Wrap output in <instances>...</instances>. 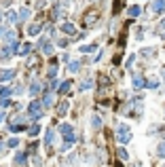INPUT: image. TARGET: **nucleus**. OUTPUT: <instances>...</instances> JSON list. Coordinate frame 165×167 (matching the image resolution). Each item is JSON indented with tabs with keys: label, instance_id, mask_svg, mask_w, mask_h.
Returning a JSON list of instances; mask_svg holds the SVG:
<instances>
[{
	"label": "nucleus",
	"instance_id": "obj_1",
	"mask_svg": "<svg viewBox=\"0 0 165 167\" xmlns=\"http://www.w3.org/2000/svg\"><path fill=\"white\" fill-rule=\"evenodd\" d=\"M117 140L121 144H129L131 142V129L125 125V123H121L117 127Z\"/></svg>",
	"mask_w": 165,
	"mask_h": 167
},
{
	"label": "nucleus",
	"instance_id": "obj_2",
	"mask_svg": "<svg viewBox=\"0 0 165 167\" xmlns=\"http://www.w3.org/2000/svg\"><path fill=\"white\" fill-rule=\"evenodd\" d=\"M42 102H32L30 106H28V114H30V119L32 121H38L40 116H42Z\"/></svg>",
	"mask_w": 165,
	"mask_h": 167
},
{
	"label": "nucleus",
	"instance_id": "obj_3",
	"mask_svg": "<svg viewBox=\"0 0 165 167\" xmlns=\"http://www.w3.org/2000/svg\"><path fill=\"white\" fill-rule=\"evenodd\" d=\"M38 49H40L45 55H51V53H53V45H51L49 38H40V40H38Z\"/></svg>",
	"mask_w": 165,
	"mask_h": 167
},
{
	"label": "nucleus",
	"instance_id": "obj_4",
	"mask_svg": "<svg viewBox=\"0 0 165 167\" xmlns=\"http://www.w3.org/2000/svg\"><path fill=\"white\" fill-rule=\"evenodd\" d=\"M15 163L21 165V167H25L28 165V152H25V150H19V152L15 155Z\"/></svg>",
	"mask_w": 165,
	"mask_h": 167
},
{
	"label": "nucleus",
	"instance_id": "obj_5",
	"mask_svg": "<svg viewBox=\"0 0 165 167\" xmlns=\"http://www.w3.org/2000/svg\"><path fill=\"white\" fill-rule=\"evenodd\" d=\"M13 51H17V45H7V47L0 51V59H9Z\"/></svg>",
	"mask_w": 165,
	"mask_h": 167
},
{
	"label": "nucleus",
	"instance_id": "obj_6",
	"mask_svg": "<svg viewBox=\"0 0 165 167\" xmlns=\"http://www.w3.org/2000/svg\"><path fill=\"white\" fill-rule=\"evenodd\" d=\"M146 87V81L142 74H133V89H144Z\"/></svg>",
	"mask_w": 165,
	"mask_h": 167
},
{
	"label": "nucleus",
	"instance_id": "obj_7",
	"mask_svg": "<svg viewBox=\"0 0 165 167\" xmlns=\"http://www.w3.org/2000/svg\"><path fill=\"white\" fill-rule=\"evenodd\" d=\"M40 87H42V85H40V81H32V85H30V95H38V93H40V91H42V89H40Z\"/></svg>",
	"mask_w": 165,
	"mask_h": 167
},
{
	"label": "nucleus",
	"instance_id": "obj_8",
	"mask_svg": "<svg viewBox=\"0 0 165 167\" xmlns=\"http://www.w3.org/2000/svg\"><path fill=\"white\" fill-rule=\"evenodd\" d=\"M15 38H17V34H15L13 30H7V32H4V40H7V45H17Z\"/></svg>",
	"mask_w": 165,
	"mask_h": 167
},
{
	"label": "nucleus",
	"instance_id": "obj_9",
	"mask_svg": "<svg viewBox=\"0 0 165 167\" xmlns=\"http://www.w3.org/2000/svg\"><path fill=\"white\" fill-rule=\"evenodd\" d=\"M32 45H30V42H25V45H21V47H17V55H21V57H25V55H28V53H30V51H32Z\"/></svg>",
	"mask_w": 165,
	"mask_h": 167
},
{
	"label": "nucleus",
	"instance_id": "obj_10",
	"mask_svg": "<svg viewBox=\"0 0 165 167\" xmlns=\"http://www.w3.org/2000/svg\"><path fill=\"white\" fill-rule=\"evenodd\" d=\"M68 99H64V102H59V106H57V116H64L66 112H68Z\"/></svg>",
	"mask_w": 165,
	"mask_h": 167
},
{
	"label": "nucleus",
	"instance_id": "obj_11",
	"mask_svg": "<svg viewBox=\"0 0 165 167\" xmlns=\"http://www.w3.org/2000/svg\"><path fill=\"white\" fill-rule=\"evenodd\" d=\"M11 78H15V70H2L0 72V81L4 83V81H11Z\"/></svg>",
	"mask_w": 165,
	"mask_h": 167
},
{
	"label": "nucleus",
	"instance_id": "obj_12",
	"mask_svg": "<svg viewBox=\"0 0 165 167\" xmlns=\"http://www.w3.org/2000/svg\"><path fill=\"white\" fill-rule=\"evenodd\" d=\"M153 11L154 13H163L165 11V0H154L153 2Z\"/></svg>",
	"mask_w": 165,
	"mask_h": 167
},
{
	"label": "nucleus",
	"instance_id": "obj_13",
	"mask_svg": "<svg viewBox=\"0 0 165 167\" xmlns=\"http://www.w3.org/2000/svg\"><path fill=\"white\" fill-rule=\"evenodd\" d=\"M42 104H45V106H51V104H53V89H49L47 93H45V97H42Z\"/></svg>",
	"mask_w": 165,
	"mask_h": 167
},
{
	"label": "nucleus",
	"instance_id": "obj_14",
	"mask_svg": "<svg viewBox=\"0 0 165 167\" xmlns=\"http://www.w3.org/2000/svg\"><path fill=\"white\" fill-rule=\"evenodd\" d=\"M17 17H19V13H13V11H9L7 15H4L7 24H15V21H17Z\"/></svg>",
	"mask_w": 165,
	"mask_h": 167
},
{
	"label": "nucleus",
	"instance_id": "obj_15",
	"mask_svg": "<svg viewBox=\"0 0 165 167\" xmlns=\"http://www.w3.org/2000/svg\"><path fill=\"white\" fill-rule=\"evenodd\" d=\"M95 19H97V13H89V15H85V24H87V25H93L95 24Z\"/></svg>",
	"mask_w": 165,
	"mask_h": 167
},
{
	"label": "nucleus",
	"instance_id": "obj_16",
	"mask_svg": "<svg viewBox=\"0 0 165 167\" xmlns=\"http://www.w3.org/2000/svg\"><path fill=\"white\" fill-rule=\"evenodd\" d=\"M61 30H64L66 34H76V28H74L72 24H68V21H66V24H61Z\"/></svg>",
	"mask_w": 165,
	"mask_h": 167
},
{
	"label": "nucleus",
	"instance_id": "obj_17",
	"mask_svg": "<svg viewBox=\"0 0 165 167\" xmlns=\"http://www.w3.org/2000/svg\"><path fill=\"white\" fill-rule=\"evenodd\" d=\"M40 30H42V25H40V24H38V25H36V24H32L30 28H28V34H30V36H36L38 32H40Z\"/></svg>",
	"mask_w": 165,
	"mask_h": 167
},
{
	"label": "nucleus",
	"instance_id": "obj_18",
	"mask_svg": "<svg viewBox=\"0 0 165 167\" xmlns=\"http://www.w3.org/2000/svg\"><path fill=\"white\" fill-rule=\"evenodd\" d=\"M70 87H72L70 81H64V83L59 85V89H57V91H59V93H68V91H70Z\"/></svg>",
	"mask_w": 165,
	"mask_h": 167
},
{
	"label": "nucleus",
	"instance_id": "obj_19",
	"mask_svg": "<svg viewBox=\"0 0 165 167\" xmlns=\"http://www.w3.org/2000/svg\"><path fill=\"white\" fill-rule=\"evenodd\" d=\"M53 138H55V131H53V129H47V135H45V144H47V146H51V144H53Z\"/></svg>",
	"mask_w": 165,
	"mask_h": 167
},
{
	"label": "nucleus",
	"instance_id": "obj_20",
	"mask_svg": "<svg viewBox=\"0 0 165 167\" xmlns=\"http://www.w3.org/2000/svg\"><path fill=\"white\" fill-rule=\"evenodd\" d=\"M11 93H15L11 87H0V97H2V99H4V97H9Z\"/></svg>",
	"mask_w": 165,
	"mask_h": 167
},
{
	"label": "nucleus",
	"instance_id": "obj_21",
	"mask_svg": "<svg viewBox=\"0 0 165 167\" xmlns=\"http://www.w3.org/2000/svg\"><path fill=\"white\" fill-rule=\"evenodd\" d=\"M91 87H93V81H91V78H85L81 83V91H87V89H91Z\"/></svg>",
	"mask_w": 165,
	"mask_h": 167
},
{
	"label": "nucleus",
	"instance_id": "obj_22",
	"mask_svg": "<svg viewBox=\"0 0 165 167\" xmlns=\"http://www.w3.org/2000/svg\"><path fill=\"white\" fill-rule=\"evenodd\" d=\"M91 127H93V129H100V127H102V121H100V116H97V114H93V116H91Z\"/></svg>",
	"mask_w": 165,
	"mask_h": 167
},
{
	"label": "nucleus",
	"instance_id": "obj_23",
	"mask_svg": "<svg viewBox=\"0 0 165 167\" xmlns=\"http://www.w3.org/2000/svg\"><path fill=\"white\" fill-rule=\"evenodd\" d=\"M140 13H142L140 4H133V7H129V15H131V17H138Z\"/></svg>",
	"mask_w": 165,
	"mask_h": 167
},
{
	"label": "nucleus",
	"instance_id": "obj_24",
	"mask_svg": "<svg viewBox=\"0 0 165 167\" xmlns=\"http://www.w3.org/2000/svg\"><path fill=\"white\" fill-rule=\"evenodd\" d=\"M30 15H32V11H30V9H21V11H19V19H21V21H25V19H30Z\"/></svg>",
	"mask_w": 165,
	"mask_h": 167
},
{
	"label": "nucleus",
	"instance_id": "obj_25",
	"mask_svg": "<svg viewBox=\"0 0 165 167\" xmlns=\"http://www.w3.org/2000/svg\"><path fill=\"white\" fill-rule=\"evenodd\" d=\"M68 70L70 72H78L81 70V61H70V64H68Z\"/></svg>",
	"mask_w": 165,
	"mask_h": 167
},
{
	"label": "nucleus",
	"instance_id": "obj_26",
	"mask_svg": "<svg viewBox=\"0 0 165 167\" xmlns=\"http://www.w3.org/2000/svg\"><path fill=\"white\" fill-rule=\"evenodd\" d=\"M146 87H148V89H157V87H159V78H148V81H146Z\"/></svg>",
	"mask_w": 165,
	"mask_h": 167
},
{
	"label": "nucleus",
	"instance_id": "obj_27",
	"mask_svg": "<svg viewBox=\"0 0 165 167\" xmlns=\"http://www.w3.org/2000/svg\"><path fill=\"white\" fill-rule=\"evenodd\" d=\"M117 155H118V159H121V161H127V159H129V155H127V150H125V148H118Z\"/></svg>",
	"mask_w": 165,
	"mask_h": 167
},
{
	"label": "nucleus",
	"instance_id": "obj_28",
	"mask_svg": "<svg viewBox=\"0 0 165 167\" xmlns=\"http://www.w3.org/2000/svg\"><path fill=\"white\" fill-rule=\"evenodd\" d=\"M59 133H64V135H66V133H72V127L68 123H64V125H59Z\"/></svg>",
	"mask_w": 165,
	"mask_h": 167
},
{
	"label": "nucleus",
	"instance_id": "obj_29",
	"mask_svg": "<svg viewBox=\"0 0 165 167\" xmlns=\"http://www.w3.org/2000/svg\"><path fill=\"white\" fill-rule=\"evenodd\" d=\"M53 17H55V19L64 17V9H61V7H55V9H53Z\"/></svg>",
	"mask_w": 165,
	"mask_h": 167
},
{
	"label": "nucleus",
	"instance_id": "obj_30",
	"mask_svg": "<svg viewBox=\"0 0 165 167\" xmlns=\"http://www.w3.org/2000/svg\"><path fill=\"white\" fill-rule=\"evenodd\" d=\"M91 51H95V45H82L81 47V53H91Z\"/></svg>",
	"mask_w": 165,
	"mask_h": 167
},
{
	"label": "nucleus",
	"instance_id": "obj_31",
	"mask_svg": "<svg viewBox=\"0 0 165 167\" xmlns=\"http://www.w3.org/2000/svg\"><path fill=\"white\" fill-rule=\"evenodd\" d=\"M157 156H165V140L159 144V148H157Z\"/></svg>",
	"mask_w": 165,
	"mask_h": 167
},
{
	"label": "nucleus",
	"instance_id": "obj_32",
	"mask_svg": "<svg viewBox=\"0 0 165 167\" xmlns=\"http://www.w3.org/2000/svg\"><path fill=\"white\" fill-rule=\"evenodd\" d=\"M38 131H40V125H38V123H34V125L30 127V135H36Z\"/></svg>",
	"mask_w": 165,
	"mask_h": 167
},
{
	"label": "nucleus",
	"instance_id": "obj_33",
	"mask_svg": "<svg viewBox=\"0 0 165 167\" xmlns=\"http://www.w3.org/2000/svg\"><path fill=\"white\" fill-rule=\"evenodd\" d=\"M7 146H11V148H17V146H19V140H17V138H11V140L7 142Z\"/></svg>",
	"mask_w": 165,
	"mask_h": 167
},
{
	"label": "nucleus",
	"instance_id": "obj_34",
	"mask_svg": "<svg viewBox=\"0 0 165 167\" xmlns=\"http://www.w3.org/2000/svg\"><path fill=\"white\" fill-rule=\"evenodd\" d=\"M49 78H53V76H55V74H57V64H55V66H51V68H49Z\"/></svg>",
	"mask_w": 165,
	"mask_h": 167
},
{
	"label": "nucleus",
	"instance_id": "obj_35",
	"mask_svg": "<svg viewBox=\"0 0 165 167\" xmlns=\"http://www.w3.org/2000/svg\"><path fill=\"white\" fill-rule=\"evenodd\" d=\"M9 106H13V104H11V99H9V97H4V99L0 102V108L4 110V108H9Z\"/></svg>",
	"mask_w": 165,
	"mask_h": 167
},
{
	"label": "nucleus",
	"instance_id": "obj_36",
	"mask_svg": "<svg viewBox=\"0 0 165 167\" xmlns=\"http://www.w3.org/2000/svg\"><path fill=\"white\" fill-rule=\"evenodd\" d=\"M57 45H59V47H66V45H68V38H59Z\"/></svg>",
	"mask_w": 165,
	"mask_h": 167
},
{
	"label": "nucleus",
	"instance_id": "obj_37",
	"mask_svg": "<svg viewBox=\"0 0 165 167\" xmlns=\"http://www.w3.org/2000/svg\"><path fill=\"white\" fill-rule=\"evenodd\" d=\"M13 91H15V93H17V95H21V93H24V89H21V85H17V87H15V89H13Z\"/></svg>",
	"mask_w": 165,
	"mask_h": 167
},
{
	"label": "nucleus",
	"instance_id": "obj_38",
	"mask_svg": "<svg viewBox=\"0 0 165 167\" xmlns=\"http://www.w3.org/2000/svg\"><path fill=\"white\" fill-rule=\"evenodd\" d=\"M161 28H165V19H161Z\"/></svg>",
	"mask_w": 165,
	"mask_h": 167
},
{
	"label": "nucleus",
	"instance_id": "obj_39",
	"mask_svg": "<svg viewBox=\"0 0 165 167\" xmlns=\"http://www.w3.org/2000/svg\"><path fill=\"white\" fill-rule=\"evenodd\" d=\"M2 119H4V112H0V121H2Z\"/></svg>",
	"mask_w": 165,
	"mask_h": 167
},
{
	"label": "nucleus",
	"instance_id": "obj_40",
	"mask_svg": "<svg viewBox=\"0 0 165 167\" xmlns=\"http://www.w3.org/2000/svg\"><path fill=\"white\" fill-rule=\"evenodd\" d=\"M117 167H123V165H121V163H117Z\"/></svg>",
	"mask_w": 165,
	"mask_h": 167
},
{
	"label": "nucleus",
	"instance_id": "obj_41",
	"mask_svg": "<svg viewBox=\"0 0 165 167\" xmlns=\"http://www.w3.org/2000/svg\"><path fill=\"white\" fill-rule=\"evenodd\" d=\"M163 81H165V72H163Z\"/></svg>",
	"mask_w": 165,
	"mask_h": 167
}]
</instances>
